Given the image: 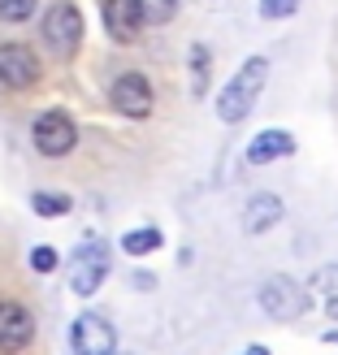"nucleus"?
<instances>
[{
  "label": "nucleus",
  "instance_id": "nucleus-1",
  "mask_svg": "<svg viewBox=\"0 0 338 355\" xmlns=\"http://www.w3.org/2000/svg\"><path fill=\"white\" fill-rule=\"evenodd\" d=\"M264 83H269V61H264V57H247L235 69V78L217 92V117L226 121V126H239V121L256 109Z\"/></svg>",
  "mask_w": 338,
  "mask_h": 355
},
{
  "label": "nucleus",
  "instance_id": "nucleus-2",
  "mask_svg": "<svg viewBox=\"0 0 338 355\" xmlns=\"http://www.w3.org/2000/svg\"><path fill=\"white\" fill-rule=\"evenodd\" d=\"M256 299H260V308H264V316H269V321H299V316L312 308V295L299 286L295 277H287V273L264 277Z\"/></svg>",
  "mask_w": 338,
  "mask_h": 355
},
{
  "label": "nucleus",
  "instance_id": "nucleus-3",
  "mask_svg": "<svg viewBox=\"0 0 338 355\" xmlns=\"http://www.w3.org/2000/svg\"><path fill=\"white\" fill-rule=\"evenodd\" d=\"M31 144L44 156H65V152H74L78 130H74V121H69L61 109H48V113H40L31 121Z\"/></svg>",
  "mask_w": 338,
  "mask_h": 355
},
{
  "label": "nucleus",
  "instance_id": "nucleus-4",
  "mask_svg": "<svg viewBox=\"0 0 338 355\" xmlns=\"http://www.w3.org/2000/svg\"><path fill=\"white\" fill-rule=\"evenodd\" d=\"M83 40V13L74 5H52L44 13V44L57 52V57H69Z\"/></svg>",
  "mask_w": 338,
  "mask_h": 355
},
{
  "label": "nucleus",
  "instance_id": "nucleus-5",
  "mask_svg": "<svg viewBox=\"0 0 338 355\" xmlns=\"http://www.w3.org/2000/svg\"><path fill=\"white\" fill-rule=\"evenodd\" d=\"M104 277H109V247H104V243H87V247H78L74 269H69V291L87 299V295L100 291Z\"/></svg>",
  "mask_w": 338,
  "mask_h": 355
},
{
  "label": "nucleus",
  "instance_id": "nucleus-6",
  "mask_svg": "<svg viewBox=\"0 0 338 355\" xmlns=\"http://www.w3.org/2000/svg\"><path fill=\"white\" fill-rule=\"evenodd\" d=\"M109 100H113V109H117L121 117H130V121H144V117L152 113V104H156L152 83H148L144 74H121V78H113Z\"/></svg>",
  "mask_w": 338,
  "mask_h": 355
},
{
  "label": "nucleus",
  "instance_id": "nucleus-7",
  "mask_svg": "<svg viewBox=\"0 0 338 355\" xmlns=\"http://www.w3.org/2000/svg\"><path fill=\"white\" fill-rule=\"evenodd\" d=\"M69 343L78 355H117V329L100 312H83L69 329Z\"/></svg>",
  "mask_w": 338,
  "mask_h": 355
},
{
  "label": "nucleus",
  "instance_id": "nucleus-8",
  "mask_svg": "<svg viewBox=\"0 0 338 355\" xmlns=\"http://www.w3.org/2000/svg\"><path fill=\"white\" fill-rule=\"evenodd\" d=\"M31 338H35V316L17 299H0V351L17 355L31 347Z\"/></svg>",
  "mask_w": 338,
  "mask_h": 355
},
{
  "label": "nucleus",
  "instance_id": "nucleus-9",
  "mask_svg": "<svg viewBox=\"0 0 338 355\" xmlns=\"http://www.w3.org/2000/svg\"><path fill=\"white\" fill-rule=\"evenodd\" d=\"M40 78V61L26 44H0V87H13V92H26V87Z\"/></svg>",
  "mask_w": 338,
  "mask_h": 355
},
{
  "label": "nucleus",
  "instance_id": "nucleus-10",
  "mask_svg": "<svg viewBox=\"0 0 338 355\" xmlns=\"http://www.w3.org/2000/svg\"><path fill=\"white\" fill-rule=\"evenodd\" d=\"M104 26H109L113 40L130 44V40H135V35L144 31L148 22H144V13H139L135 0H104Z\"/></svg>",
  "mask_w": 338,
  "mask_h": 355
},
{
  "label": "nucleus",
  "instance_id": "nucleus-11",
  "mask_svg": "<svg viewBox=\"0 0 338 355\" xmlns=\"http://www.w3.org/2000/svg\"><path fill=\"white\" fill-rule=\"evenodd\" d=\"M282 200L278 195H269V191H260V195H252L247 200V208H243V230L247 234H269V230L282 221Z\"/></svg>",
  "mask_w": 338,
  "mask_h": 355
},
{
  "label": "nucleus",
  "instance_id": "nucleus-12",
  "mask_svg": "<svg viewBox=\"0 0 338 355\" xmlns=\"http://www.w3.org/2000/svg\"><path fill=\"white\" fill-rule=\"evenodd\" d=\"M291 152H295V139L287 130H260L247 144V165H273V161H287Z\"/></svg>",
  "mask_w": 338,
  "mask_h": 355
},
{
  "label": "nucleus",
  "instance_id": "nucleus-13",
  "mask_svg": "<svg viewBox=\"0 0 338 355\" xmlns=\"http://www.w3.org/2000/svg\"><path fill=\"white\" fill-rule=\"evenodd\" d=\"M308 291H316L321 295V304H326V312L338 321V264H321V269L312 273V282H308Z\"/></svg>",
  "mask_w": 338,
  "mask_h": 355
},
{
  "label": "nucleus",
  "instance_id": "nucleus-14",
  "mask_svg": "<svg viewBox=\"0 0 338 355\" xmlns=\"http://www.w3.org/2000/svg\"><path fill=\"white\" fill-rule=\"evenodd\" d=\"M156 247H161V230H156V225L130 230V234L121 239V252H126V256H148V252H156Z\"/></svg>",
  "mask_w": 338,
  "mask_h": 355
},
{
  "label": "nucleus",
  "instance_id": "nucleus-15",
  "mask_svg": "<svg viewBox=\"0 0 338 355\" xmlns=\"http://www.w3.org/2000/svg\"><path fill=\"white\" fill-rule=\"evenodd\" d=\"M135 5H139V13H144L148 26H165L178 13V0H135Z\"/></svg>",
  "mask_w": 338,
  "mask_h": 355
},
{
  "label": "nucleus",
  "instance_id": "nucleus-16",
  "mask_svg": "<svg viewBox=\"0 0 338 355\" xmlns=\"http://www.w3.org/2000/svg\"><path fill=\"white\" fill-rule=\"evenodd\" d=\"M31 208L40 212V217H61V212H69V195L40 191V195H31Z\"/></svg>",
  "mask_w": 338,
  "mask_h": 355
},
{
  "label": "nucleus",
  "instance_id": "nucleus-17",
  "mask_svg": "<svg viewBox=\"0 0 338 355\" xmlns=\"http://www.w3.org/2000/svg\"><path fill=\"white\" fill-rule=\"evenodd\" d=\"M35 13V0H0V22H26Z\"/></svg>",
  "mask_w": 338,
  "mask_h": 355
},
{
  "label": "nucleus",
  "instance_id": "nucleus-18",
  "mask_svg": "<svg viewBox=\"0 0 338 355\" xmlns=\"http://www.w3.org/2000/svg\"><path fill=\"white\" fill-rule=\"evenodd\" d=\"M57 264H61V256H57V247H48V243H40V247H35V252H31V269H35V273H52V269H57Z\"/></svg>",
  "mask_w": 338,
  "mask_h": 355
},
{
  "label": "nucleus",
  "instance_id": "nucleus-19",
  "mask_svg": "<svg viewBox=\"0 0 338 355\" xmlns=\"http://www.w3.org/2000/svg\"><path fill=\"white\" fill-rule=\"evenodd\" d=\"M291 13H299V0H260V17H291Z\"/></svg>",
  "mask_w": 338,
  "mask_h": 355
},
{
  "label": "nucleus",
  "instance_id": "nucleus-20",
  "mask_svg": "<svg viewBox=\"0 0 338 355\" xmlns=\"http://www.w3.org/2000/svg\"><path fill=\"white\" fill-rule=\"evenodd\" d=\"M191 61H195V96H204V83H208V48H204V44H195Z\"/></svg>",
  "mask_w": 338,
  "mask_h": 355
},
{
  "label": "nucleus",
  "instance_id": "nucleus-21",
  "mask_svg": "<svg viewBox=\"0 0 338 355\" xmlns=\"http://www.w3.org/2000/svg\"><path fill=\"white\" fill-rule=\"evenodd\" d=\"M239 355H269V347H247V351H239Z\"/></svg>",
  "mask_w": 338,
  "mask_h": 355
}]
</instances>
